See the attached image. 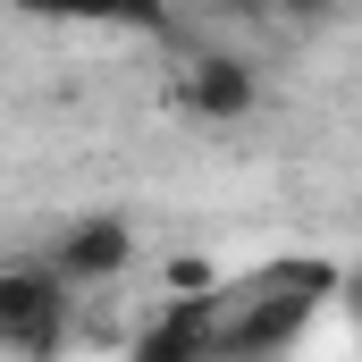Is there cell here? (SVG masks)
<instances>
[{
    "label": "cell",
    "mask_w": 362,
    "mask_h": 362,
    "mask_svg": "<svg viewBox=\"0 0 362 362\" xmlns=\"http://www.w3.org/2000/svg\"><path fill=\"white\" fill-rule=\"evenodd\" d=\"M337 303V262L329 253H278L262 270L219 278V329L211 362H295L312 320Z\"/></svg>",
    "instance_id": "obj_1"
},
{
    "label": "cell",
    "mask_w": 362,
    "mask_h": 362,
    "mask_svg": "<svg viewBox=\"0 0 362 362\" xmlns=\"http://www.w3.org/2000/svg\"><path fill=\"white\" fill-rule=\"evenodd\" d=\"M76 303L51 253H0V362H59L76 346Z\"/></svg>",
    "instance_id": "obj_2"
},
{
    "label": "cell",
    "mask_w": 362,
    "mask_h": 362,
    "mask_svg": "<svg viewBox=\"0 0 362 362\" xmlns=\"http://www.w3.org/2000/svg\"><path fill=\"white\" fill-rule=\"evenodd\" d=\"M169 101L194 127H245L262 110V68L245 51H185L177 76H169Z\"/></svg>",
    "instance_id": "obj_3"
},
{
    "label": "cell",
    "mask_w": 362,
    "mask_h": 362,
    "mask_svg": "<svg viewBox=\"0 0 362 362\" xmlns=\"http://www.w3.org/2000/svg\"><path fill=\"white\" fill-rule=\"evenodd\" d=\"M42 253H51V270L68 278L76 295H93V286H118V278L135 270L144 236H135V219H127V211H76Z\"/></svg>",
    "instance_id": "obj_4"
},
{
    "label": "cell",
    "mask_w": 362,
    "mask_h": 362,
    "mask_svg": "<svg viewBox=\"0 0 362 362\" xmlns=\"http://www.w3.org/2000/svg\"><path fill=\"white\" fill-rule=\"evenodd\" d=\"M211 329H219V286H202V295H160L152 320L127 337L118 362H211Z\"/></svg>",
    "instance_id": "obj_5"
},
{
    "label": "cell",
    "mask_w": 362,
    "mask_h": 362,
    "mask_svg": "<svg viewBox=\"0 0 362 362\" xmlns=\"http://www.w3.org/2000/svg\"><path fill=\"white\" fill-rule=\"evenodd\" d=\"M34 25H101V34H160L169 0H8Z\"/></svg>",
    "instance_id": "obj_6"
},
{
    "label": "cell",
    "mask_w": 362,
    "mask_h": 362,
    "mask_svg": "<svg viewBox=\"0 0 362 362\" xmlns=\"http://www.w3.org/2000/svg\"><path fill=\"white\" fill-rule=\"evenodd\" d=\"M219 262H211V253H169V262H160V295H202V286H219Z\"/></svg>",
    "instance_id": "obj_7"
},
{
    "label": "cell",
    "mask_w": 362,
    "mask_h": 362,
    "mask_svg": "<svg viewBox=\"0 0 362 362\" xmlns=\"http://www.w3.org/2000/svg\"><path fill=\"white\" fill-rule=\"evenodd\" d=\"M337 312L354 320V337H362V262H337Z\"/></svg>",
    "instance_id": "obj_8"
},
{
    "label": "cell",
    "mask_w": 362,
    "mask_h": 362,
    "mask_svg": "<svg viewBox=\"0 0 362 362\" xmlns=\"http://www.w3.org/2000/svg\"><path fill=\"white\" fill-rule=\"evenodd\" d=\"M270 8H286V17H337L346 0H270Z\"/></svg>",
    "instance_id": "obj_9"
},
{
    "label": "cell",
    "mask_w": 362,
    "mask_h": 362,
    "mask_svg": "<svg viewBox=\"0 0 362 362\" xmlns=\"http://www.w3.org/2000/svg\"><path fill=\"white\" fill-rule=\"evenodd\" d=\"M202 8H270V0H202Z\"/></svg>",
    "instance_id": "obj_10"
}]
</instances>
